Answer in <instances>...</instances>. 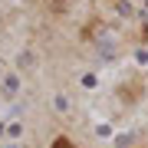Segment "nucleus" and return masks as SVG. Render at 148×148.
I'll return each instance as SVG.
<instances>
[{
    "label": "nucleus",
    "mask_w": 148,
    "mask_h": 148,
    "mask_svg": "<svg viewBox=\"0 0 148 148\" xmlns=\"http://www.w3.org/2000/svg\"><path fill=\"white\" fill-rule=\"evenodd\" d=\"M53 148H73V142H69V138H56Z\"/></svg>",
    "instance_id": "1"
}]
</instances>
